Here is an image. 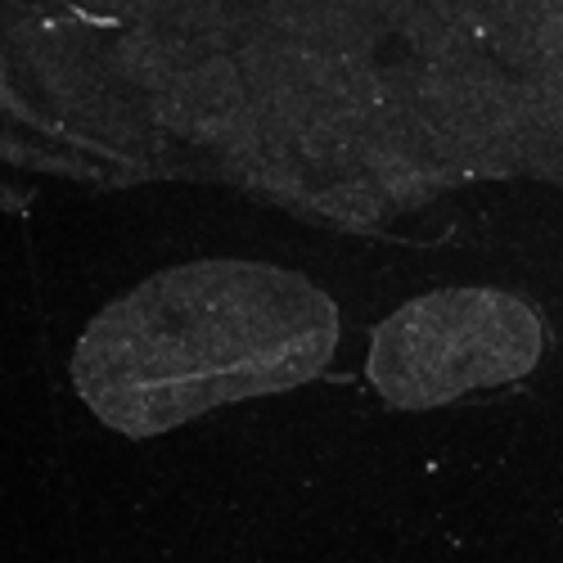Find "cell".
<instances>
[{
    "label": "cell",
    "instance_id": "obj_1",
    "mask_svg": "<svg viewBox=\"0 0 563 563\" xmlns=\"http://www.w3.org/2000/svg\"><path fill=\"white\" fill-rule=\"evenodd\" d=\"M135 45L163 126L271 195L374 212L563 185V0H199Z\"/></svg>",
    "mask_w": 563,
    "mask_h": 563
},
{
    "label": "cell",
    "instance_id": "obj_2",
    "mask_svg": "<svg viewBox=\"0 0 563 563\" xmlns=\"http://www.w3.org/2000/svg\"><path fill=\"white\" fill-rule=\"evenodd\" d=\"M339 352V307L307 275L208 257L180 262L90 316L73 388L104 429L150 442L234 401L320 379Z\"/></svg>",
    "mask_w": 563,
    "mask_h": 563
},
{
    "label": "cell",
    "instance_id": "obj_3",
    "mask_svg": "<svg viewBox=\"0 0 563 563\" xmlns=\"http://www.w3.org/2000/svg\"><path fill=\"white\" fill-rule=\"evenodd\" d=\"M545 324L509 289L464 285L401 302L369 339L365 374L397 410H438L519 384L541 365Z\"/></svg>",
    "mask_w": 563,
    "mask_h": 563
}]
</instances>
